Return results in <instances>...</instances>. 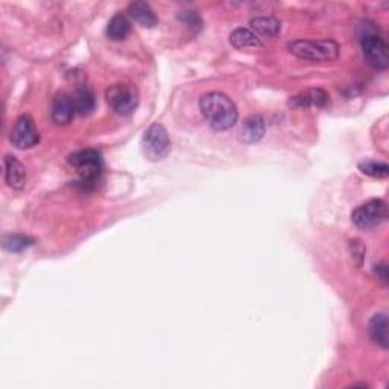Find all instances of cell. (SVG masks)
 I'll list each match as a JSON object with an SVG mask.
<instances>
[{
    "label": "cell",
    "instance_id": "obj_10",
    "mask_svg": "<svg viewBox=\"0 0 389 389\" xmlns=\"http://www.w3.org/2000/svg\"><path fill=\"white\" fill-rule=\"evenodd\" d=\"M5 180H6V184L14 190L25 189L28 173H26V168L21 164L17 157L14 155L5 157Z\"/></svg>",
    "mask_w": 389,
    "mask_h": 389
},
{
    "label": "cell",
    "instance_id": "obj_9",
    "mask_svg": "<svg viewBox=\"0 0 389 389\" xmlns=\"http://www.w3.org/2000/svg\"><path fill=\"white\" fill-rule=\"evenodd\" d=\"M75 114H76V110L74 105V99H71V96H69V94L61 93L53 99L51 108V117L55 125H60V126L69 125L71 121H74Z\"/></svg>",
    "mask_w": 389,
    "mask_h": 389
},
{
    "label": "cell",
    "instance_id": "obj_14",
    "mask_svg": "<svg viewBox=\"0 0 389 389\" xmlns=\"http://www.w3.org/2000/svg\"><path fill=\"white\" fill-rule=\"evenodd\" d=\"M388 329H389V324H388V316L385 313L374 315L368 322V333L371 339L382 348H388L389 345Z\"/></svg>",
    "mask_w": 389,
    "mask_h": 389
},
{
    "label": "cell",
    "instance_id": "obj_12",
    "mask_svg": "<svg viewBox=\"0 0 389 389\" xmlns=\"http://www.w3.org/2000/svg\"><path fill=\"white\" fill-rule=\"evenodd\" d=\"M230 43L239 51H260L263 49V42L247 28H237L230 35Z\"/></svg>",
    "mask_w": 389,
    "mask_h": 389
},
{
    "label": "cell",
    "instance_id": "obj_20",
    "mask_svg": "<svg viewBox=\"0 0 389 389\" xmlns=\"http://www.w3.org/2000/svg\"><path fill=\"white\" fill-rule=\"evenodd\" d=\"M359 169L372 178H386L389 175V166L382 162H363L359 164Z\"/></svg>",
    "mask_w": 389,
    "mask_h": 389
},
{
    "label": "cell",
    "instance_id": "obj_13",
    "mask_svg": "<svg viewBox=\"0 0 389 389\" xmlns=\"http://www.w3.org/2000/svg\"><path fill=\"white\" fill-rule=\"evenodd\" d=\"M251 31L256 34L260 40H274L280 34V21L275 17H268V15H261V17H254L251 21Z\"/></svg>",
    "mask_w": 389,
    "mask_h": 389
},
{
    "label": "cell",
    "instance_id": "obj_4",
    "mask_svg": "<svg viewBox=\"0 0 389 389\" xmlns=\"http://www.w3.org/2000/svg\"><path fill=\"white\" fill-rule=\"evenodd\" d=\"M69 164L78 173L79 184L84 189H92L96 186V182L101 178L102 168H104L102 157L96 149L78 150V153L69 157Z\"/></svg>",
    "mask_w": 389,
    "mask_h": 389
},
{
    "label": "cell",
    "instance_id": "obj_8",
    "mask_svg": "<svg viewBox=\"0 0 389 389\" xmlns=\"http://www.w3.org/2000/svg\"><path fill=\"white\" fill-rule=\"evenodd\" d=\"M11 143L19 149H31L38 145L40 132L29 114L20 116L11 130Z\"/></svg>",
    "mask_w": 389,
    "mask_h": 389
},
{
    "label": "cell",
    "instance_id": "obj_7",
    "mask_svg": "<svg viewBox=\"0 0 389 389\" xmlns=\"http://www.w3.org/2000/svg\"><path fill=\"white\" fill-rule=\"evenodd\" d=\"M386 216V202L382 200H370L354 209V211L352 213V221L357 228L370 230L382 224Z\"/></svg>",
    "mask_w": 389,
    "mask_h": 389
},
{
    "label": "cell",
    "instance_id": "obj_18",
    "mask_svg": "<svg viewBox=\"0 0 389 389\" xmlns=\"http://www.w3.org/2000/svg\"><path fill=\"white\" fill-rule=\"evenodd\" d=\"M131 33V23L123 14H116L113 19L108 21L107 37L113 42H122Z\"/></svg>",
    "mask_w": 389,
    "mask_h": 389
},
{
    "label": "cell",
    "instance_id": "obj_5",
    "mask_svg": "<svg viewBox=\"0 0 389 389\" xmlns=\"http://www.w3.org/2000/svg\"><path fill=\"white\" fill-rule=\"evenodd\" d=\"M107 104L119 116H130L139 105V90L136 85L119 83L105 92Z\"/></svg>",
    "mask_w": 389,
    "mask_h": 389
},
{
    "label": "cell",
    "instance_id": "obj_2",
    "mask_svg": "<svg viewBox=\"0 0 389 389\" xmlns=\"http://www.w3.org/2000/svg\"><path fill=\"white\" fill-rule=\"evenodd\" d=\"M363 57L368 64L379 70H385L389 66V53L385 38L380 35L379 29L372 21H363L357 29Z\"/></svg>",
    "mask_w": 389,
    "mask_h": 389
},
{
    "label": "cell",
    "instance_id": "obj_6",
    "mask_svg": "<svg viewBox=\"0 0 389 389\" xmlns=\"http://www.w3.org/2000/svg\"><path fill=\"white\" fill-rule=\"evenodd\" d=\"M143 154L149 162H160L171 153V139L166 128L160 123L150 125L141 139Z\"/></svg>",
    "mask_w": 389,
    "mask_h": 389
},
{
    "label": "cell",
    "instance_id": "obj_21",
    "mask_svg": "<svg viewBox=\"0 0 389 389\" xmlns=\"http://www.w3.org/2000/svg\"><path fill=\"white\" fill-rule=\"evenodd\" d=\"M350 252H352V259L356 263L357 268L362 266V261L365 257V247L361 241H352L350 242Z\"/></svg>",
    "mask_w": 389,
    "mask_h": 389
},
{
    "label": "cell",
    "instance_id": "obj_19",
    "mask_svg": "<svg viewBox=\"0 0 389 389\" xmlns=\"http://www.w3.org/2000/svg\"><path fill=\"white\" fill-rule=\"evenodd\" d=\"M35 243L34 239L23 234H10L3 239V248L10 252H20Z\"/></svg>",
    "mask_w": 389,
    "mask_h": 389
},
{
    "label": "cell",
    "instance_id": "obj_17",
    "mask_svg": "<svg viewBox=\"0 0 389 389\" xmlns=\"http://www.w3.org/2000/svg\"><path fill=\"white\" fill-rule=\"evenodd\" d=\"M71 99H74V105H75L76 113L81 114V116H90L93 111H94V107H96L94 94L92 93L90 89H87V87H83V89H78L74 93V96H71Z\"/></svg>",
    "mask_w": 389,
    "mask_h": 389
},
{
    "label": "cell",
    "instance_id": "obj_1",
    "mask_svg": "<svg viewBox=\"0 0 389 389\" xmlns=\"http://www.w3.org/2000/svg\"><path fill=\"white\" fill-rule=\"evenodd\" d=\"M200 110L211 128L216 131L233 128L237 117H239V111H237L234 102L227 94L219 92L205 93L200 99Z\"/></svg>",
    "mask_w": 389,
    "mask_h": 389
},
{
    "label": "cell",
    "instance_id": "obj_3",
    "mask_svg": "<svg viewBox=\"0 0 389 389\" xmlns=\"http://www.w3.org/2000/svg\"><path fill=\"white\" fill-rule=\"evenodd\" d=\"M289 52L304 61L331 62L339 58V44L333 40H297L289 44Z\"/></svg>",
    "mask_w": 389,
    "mask_h": 389
},
{
    "label": "cell",
    "instance_id": "obj_11",
    "mask_svg": "<svg viewBox=\"0 0 389 389\" xmlns=\"http://www.w3.org/2000/svg\"><path fill=\"white\" fill-rule=\"evenodd\" d=\"M329 94L321 89H311L303 93L297 94V96L291 98L289 105L293 108H325L329 105Z\"/></svg>",
    "mask_w": 389,
    "mask_h": 389
},
{
    "label": "cell",
    "instance_id": "obj_22",
    "mask_svg": "<svg viewBox=\"0 0 389 389\" xmlns=\"http://www.w3.org/2000/svg\"><path fill=\"white\" fill-rule=\"evenodd\" d=\"M376 274L380 275V279H382L383 282L388 280V275H386V265L382 263V265H379L376 266Z\"/></svg>",
    "mask_w": 389,
    "mask_h": 389
},
{
    "label": "cell",
    "instance_id": "obj_15",
    "mask_svg": "<svg viewBox=\"0 0 389 389\" xmlns=\"http://www.w3.org/2000/svg\"><path fill=\"white\" fill-rule=\"evenodd\" d=\"M128 12L143 28H154L157 25V15L146 2H134L128 6Z\"/></svg>",
    "mask_w": 389,
    "mask_h": 389
},
{
    "label": "cell",
    "instance_id": "obj_16",
    "mask_svg": "<svg viewBox=\"0 0 389 389\" xmlns=\"http://www.w3.org/2000/svg\"><path fill=\"white\" fill-rule=\"evenodd\" d=\"M265 121L260 116H250L242 126V140L245 143H256L265 136Z\"/></svg>",
    "mask_w": 389,
    "mask_h": 389
}]
</instances>
